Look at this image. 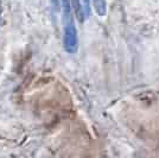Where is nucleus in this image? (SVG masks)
<instances>
[{
  "mask_svg": "<svg viewBox=\"0 0 159 158\" xmlns=\"http://www.w3.org/2000/svg\"><path fill=\"white\" fill-rule=\"evenodd\" d=\"M63 11V46L66 53H75L79 46L77 29L75 26L71 0H61Z\"/></svg>",
  "mask_w": 159,
  "mask_h": 158,
  "instance_id": "f257e3e1",
  "label": "nucleus"
},
{
  "mask_svg": "<svg viewBox=\"0 0 159 158\" xmlns=\"http://www.w3.org/2000/svg\"><path fill=\"white\" fill-rule=\"evenodd\" d=\"M73 4V8L75 11V13L77 16L80 21H83L86 19L84 18V13H83V0H71Z\"/></svg>",
  "mask_w": 159,
  "mask_h": 158,
  "instance_id": "f03ea898",
  "label": "nucleus"
},
{
  "mask_svg": "<svg viewBox=\"0 0 159 158\" xmlns=\"http://www.w3.org/2000/svg\"><path fill=\"white\" fill-rule=\"evenodd\" d=\"M93 5L95 8V12L100 17H105L107 12V4L106 0H93Z\"/></svg>",
  "mask_w": 159,
  "mask_h": 158,
  "instance_id": "7ed1b4c3",
  "label": "nucleus"
},
{
  "mask_svg": "<svg viewBox=\"0 0 159 158\" xmlns=\"http://www.w3.org/2000/svg\"><path fill=\"white\" fill-rule=\"evenodd\" d=\"M50 2H51V5L56 11L60 8V0H50Z\"/></svg>",
  "mask_w": 159,
  "mask_h": 158,
  "instance_id": "20e7f679",
  "label": "nucleus"
}]
</instances>
